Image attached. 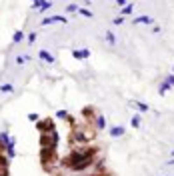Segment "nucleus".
Here are the masks:
<instances>
[{"label": "nucleus", "instance_id": "obj_17", "mask_svg": "<svg viewBox=\"0 0 174 176\" xmlns=\"http://www.w3.org/2000/svg\"><path fill=\"white\" fill-rule=\"evenodd\" d=\"M132 126H134V128H138V126H140V116H138V114H136V116H132Z\"/></svg>", "mask_w": 174, "mask_h": 176}, {"label": "nucleus", "instance_id": "obj_16", "mask_svg": "<svg viewBox=\"0 0 174 176\" xmlns=\"http://www.w3.org/2000/svg\"><path fill=\"white\" fill-rule=\"evenodd\" d=\"M78 8H80V6H76V4H68V6H66V12H78Z\"/></svg>", "mask_w": 174, "mask_h": 176}, {"label": "nucleus", "instance_id": "obj_20", "mask_svg": "<svg viewBox=\"0 0 174 176\" xmlns=\"http://www.w3.org/2000/svg\"><path fill=\"white\" fill-rule=\"evenodd\" d=\"M122 22H124V18H122V16H118V18H114V20H112V24H116V26H122Z\"/></svg>", "mask_w": 174, "mask_h": 176}, {"label": "nucleus", "instance_id": "obj_18", "mask_svg": "<svg viewBox=\"0 0 174 176\" xmlns=\"http://www.w3.org/2000/svg\"><path fill=\"white\" fill-rule=\"evenodd\" d=\"M56 118H68V112H66V110H58V112H56Z\"/></svg>", "mask_w": 174, "mask_h": 176}, {"label": "nucleus", "instance_id": "obj_5", "mask_svg": "<svg viewBox=\"0 0 174 176\" xmlns=\"http://www.w3.org/2000/svg\"><path fill=\"white\" fill-rule=\"evenodd\" d=\"M38 56H40V60H44V62H54V56L48 50H40V52H38Z\"/></svg>", "mask_w": 174, "mask_h": 176}, {"label": "nucleus", "instance_id": "obj_21", "mask_svg": "<svg viewBox=\"0 0 174 176\" xmlns=\"http://www.w3.org/2000/svg\"><path fill=\"white\" fill-rule=\"evenodd\" d=\"M166 82H168L170 86H174V74H172V76H168V78H166Z\"/></svg>", "mask_w": 174, "mask_h": 176}, {"label": "nucleus", "instance_id": "obj_24", "mask_svg": "<svg viewBox=\"0 0 174 176\" xmlns=\"http://www.w3.org/2000/svg\"><path fill=\"white\" fill-rule=\"evenodd\" d=\"M168 166H174V158H172V160H170V162H168Z\"/></svg>", "mask_w": 174, "mask_h": 176}, {"label": "nucleus", "instance_id": "obj_19", "mask_svg": "<svg viewBox=\"0 0 174 176\" xmlns=\"http://www.w3.org/2000/svg\"><path fill=\"white\" fill-rule=\"evenodd\" d=\"M28 120H30V122H38V114L36 112H30L28 114Z\"/></svg>", "mask_w": 174, "mask_h": 176}, {"label": "nucleus", "instance_id": "obj_11", "mask_svg": "<svg viewBox=\"0 0 174 176\" xmlns=\"http://www.w3.org/2000/svg\"><path fill=\"white\" fill-rule=\"evenodd\" d=\"M170 88H172V86L168 84V82H162V84H160V94H166V92L170 90Z\"/></svg>", "mask_w": 174, "mask_h": 176}, {"label": "nucleus", "instance_id": "obj_10", "mask_svg": "<svg viewBox=\"0 0 174 176\" xmlns=\"http://www.w3.org/2000/svg\"><path fill=\"white\" fill-rule=\"evenodd\" d=\"M106 42H110V44L116 42V36L112 34V30H106Z\"/></svg>", "mask_w": 174, "mask_h": 176}, {"label": "nucleus", "instance_id": "obj_7", "mask_svg": "<svg viewBox=\"0 0 174 176\" xmlns=\"http://www.w3.org/2000/svg\"><path fill=\"white\" fill-rule=\"evenodd\" d=\"M104 126H106V120H104L102 114H98V118H96V130H102Z\"/></svg>", "mask_w": 174, "mask_h": 176}, {"label": "nucleus", "instance_id": "obj_6", "mask_svg": "<svg viewBox=\"0 0 174 176\" xmlns=\"http://www.w3.org/2000/svg\"><path fill=\"white\" fill-rule=\"evenodd\" d=\"M132 10H134V4H132V2H128L126 6L120 10V14H122V16H128V14H132Z\"/></svg>", "mask_w": 174, "mask_h": 176}, {"label": "nucleus", "instance_id": "obj_8", "mask_svg": "<svg viewBox=\"0 0 174 176\" xmlns=\"http://www.w3.org/2000/svg\"><path fill=\"white\" fill-rule=\"evenodd\" d=\"M22 38H24V32H22V30H16V32H14V36H12V40L18 44L20 40H22Z\"/></svg>", "mask_w": 174, "mask_h": 176}, {"label": "nucleus", "instance_id": "obj_2", "mask_svg": "<svg viewBox=\"0 0 174 176\" xmlns=\"http://www.w3.org/2000/svg\"><path fill=\"white\" fill-rule=\"evenodd\" d=\"M52 22H64V24H66V16H60V14L48 16V18L42 20V26H48V24H52Z\"/></svg>", "mask_w": 174, "mask_h": 176}, {"label": "nucleus", "instance_id": "obj_13", "mask_svg": "<svg viewBox=\"0 0 174 176\" xmlns=\"http://www.w3.org/2000/svg\"><path fill=\"white\" fill-rule=\"evenodd\" d=\"M88 56H90V50H88V48H82V50H80V60H84Z\"/></svg>", "mask_w": 174, "mask_h": 176}, {"label": "nucleus", "instance_id": "obj_15", "mask_svg": "<svg viewBox=\"0 0 174 176\" xmlns=\"http://www.w3.org/2000/svg\"><path fill=\"white\" fill-rule=\"evenodd\" d=\"M78 12L82 14V16H86V18H92V12H90V10H86V8H78Z\"/></svg>", "mask_w": 174, "mask_h": 176}, {"label": "nucleus", "instance_id": "obj_22", "mask_svg": "<svg viewBox=\"0 0 174 176\" xmlns=\"http://www.w3.org/2000/svg\"><path fill=\"white\" fill-rule=\"evenodd\" d=\"M72 56H74L76 60H80V50H72Z\"/></svg>", "mask_w": 174, "mask_h": 176}, {"label": "nucleus", "instance_id": "obj_1", "mask_svg": "<svg viewBox=\"0 0 174 176\" xmlns=\"http://www.w3.org/2000/svg\"><path fill=\"white\" fill-rule=\"evenodd\" d=\"M90 158H94V150L92 148H80V150H72L66 156V162L70 168H74V166H78L80 162H86V160H90Z\"/></svg>", "mask_w": 174, "mask_h": 176}, {"label": "nucleus", "instance_id": "obj_3", "mask_svg": "<svg viewBox=\"0 0 174 176\" xmlns=\"http://www.w3.org/2000/svg\"><path fill=\"white\" fill-rule=\"evenodd\" d=\"M110 136H112V138H120V136H124V126H112V128H110Z\"/></svg>", "mask_w": 174, "mask_h": 176}, {"label": "nucleus", "instance_id": "obj_23", "mask_svg": "<svg viewBox=\"0 0 174 176\" xmlns=\"http://www.w3.org/2000/svg\"><path fill=\"white\" fill-rule=\"evenodd\" d=\"M16 64H24V56H16Z\"/></svg>", "mask_w": 174, "mask_h": 176}, {"label": "nucleus", "instance_id": "obj_14", "mask_svg": "<svg viewBox=\"0 0 174 176\" xmlns=\"http://www.w3.org/2000/svg\"><path fill=\"white\" fill-rule=\"evenodd\" d=\"M134 104H136V108L140 112H146V110H148V104H142V102H134Z\"/></svg>", "mask_w": 174, "mask_h": 176}, {"label": "nucleus", "instance_id": "obj_25", "mask_svg": "<svg viewBox=\"0 0 174 176\" xmlns=\"http://www.w3.org/2000/svg\"><path fill=\"white\" fill-rule=\"evenodd\" d=\"M170 154H172V158H174V150H172V152H170Z\"/></svg>", "mask_w": 174, "mask_h": 176}, {"label": "nucleus", "instance_id": "obj_4", "mask_svg": "<svg viewBox=\"0 0 174 176\" xmlns=\"http://www.w3.org/2000/svg\"><path fill=\"white\" fill-rule=\"evenodd\" d=\"M152 22H154V18H150V16H136V18H134V24H152Z\"/></svg>", "mask_w": 174, "mask_h": 176}, {"label": "nucleus", "instance_id": "obj_9", "mask_svg": "<svg viewBox=\"0 0 174 176\" xmlns=\"http://www.w3.org/2000/svg\"><path fill=\"white\" fill-rule=\"evenodd\" d=\"M12 90H14L12 84H2V86H0V92H4V94H10Z\"/></svg>", "mask_w": 174, "mask_h": 176}, {"label": "nucleus", "instance_id": "obj_12", "mask_svg": "<svg viewBox=\"0 0 174 176\" xmlns=\"http://www.w3.org/2000/svg\"><path fill=\"white\" fill-rule=\"evenodd\" d=\"M26 42H28V44H30V46H32V44H34V42H36V32H30V34H28V36H26Z\"/></svg>", "mask_w": 174, "mask_h": 176}]
</instances>
